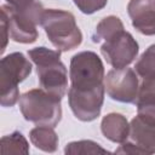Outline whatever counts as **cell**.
<instances>
[{
  "label": "cell",
  "mask_w": 155,
  "mask_h": 155,
  "mask_svg": "<svg viewBox=\"0 0 155 155\" xmlns=\"http://www.w3.org/2000/svg\"><path fill=\"white\" fill-rule=\"evenodd\" d=\"M28 56L36 67L41 88L63 98L68 90V73L61 61V51L41 46L29 50Z\"/></svg>",
  "instance_id": "1"
},
{
  "label": "cell",
  "mask_w": 155,
  "mask_h": 155,
  "mask_svg": "<svg viewBox=\"0 0 155 155\" xmlns=\"http://www.w3.org/2000/svg\"><path fill=\"white\" fill-rule=\"evenodd\" d=\"M62 97L54 96L44 88H33L19 98V109L23 117L38 126L56 127L62 119Z\"/></svg>",
  "instance_id": "2"
},
{
  "label": "cell",
  "mask_w": 155,
  "mask_h": 155,
  "mask_svg": "<svg viewBox=\"0 0 155 155\" xmlns=\"http://www.w3.org/2000/svg\"><path fill=\"white\" fill-rule=\"evenodd\" d=\"M40 25L44 28L51 44L59 51H70L82 42V34L71 12L56 8H45Z\"/></svg>",
  "instance_id": "3"
},
{
  "label": "cell",
  "mask_w": 155,
  "mask_h": 155,
  "mask_svg": "<svg viewBox=\"0 0 155 155\" xmlns=\"http://www.w3.org/2000/svg\"><path fill=\"white\" fill-rule=\"evenodd\" d=\"M137 110V116L130 122L128 137L116 154H155V105H140Z\"/></svg>",
  "instance_id": "4"
},
{
  "label": "cell",
  "mask_w": 155,
  "mask_h": 155,
  "mask_svg": "<svg viewBox=\"0 0 155 155\" xmlns=\"http://www.w3.org/2000/svg\"><path fill=\"white\" fill-rule=\"evenodd\" d=\"M31 73L30 61L21 52H13L0 62V103L2 107H13L21 98L18 84Z\"/></svg>",
  "instance_id": "5"
},
{
  "label": "cell",
  "mask_w": 155,
  "mask_h": 155,
  "mask_svg": "<svg viewBox=\"0 0 155 155\" xmlns=\"http://www.w3.org/2000/svg\"><path fill=\"white\" fill-rule=\"evenodd\" d=\"M41 2L34 0L25 7H12L2 5L1 11L6 13L10 30V39L19 44H33L36 41L39 33L36 25L41 22L44 12Z\"/></svg>",
  "instance_id": "6"
},
{
  "label": "cell",
  "mask_w": 155,
  "mask_h": 155,
  "mask_svg": "<svg viewBox=\"0 0 155 155\" xmlns=\"http://www.w3.org/2000/svg\"><path fill=\"white\" fill-rule=\"evenodd\" d=\"M70 87L79 91H90L104 86V65L93 51H82L74 54L69 67Z\"/></svg>",
  "instance_id": "7"
},
{
  "label": "cell",
  "mask_w": 155,
  "mask_h": 155,
  "mask_svg": "<svg viewBox=\"0 0 155 155\" xmlns=\"http://www.w3.org/2000/svg\"><path fill=\"white\" fill-rule=\"evenodd\" d=\"M104 88L113 101L136 103L139 90L138 75L128 67L114 68L104 78Z\"/></svg>",
  "instance_id": "8"
},
{
  "label": "cell",
  "mask_w": 155,
  "mask_h": 155,
  "mask_svg": "<svg viewBox=\"0 0 155 155\" xmlns=\"http://www.w3.org/2000/svg\"><path fill=\"white\" fill-rule=\"evenodd\" d=\"M138 51V42L125 29L105 40L101 46L103 57L113 68L128 67L137 58Z\"/></svg>",
  "instance_id": "9"
},
{
  "label": "cell",
  "mask_w": 155,
  "mask_h": 155,
  "mask_svg": "<svg viewBox=\"0 0 155 155\" xmlns=\"http://www.w3.org/2000/svg\"><path fill=\"white\" fill-rule=\"evenodd\" d=\"M104 92V86L90 91H79L69 87L68 103L75 117L85 122L96 120L103 107Z\"/></svg>",
  "instance_id": "10"
},
{
  "label": "cell",
  "mask_w": 155,
  "mask_h": 155,
  "mask_svg": "<svg viewBox=\"0 0 155 155\" xmlns=\"http://www.w3.org/2000/svg\"><path fill=\"white\" fill-rule=\"evenodd\" d=\"M127 13L137 31L155 35V0H130Z\"/></svg>",
  "instance_id": "11"
},
{
  "label": "cell",
  "mask_w": 155,
  "mask_h": 155,
  "mask_svg": "<svg viewBox=\"0 0 155 155\" xmlns=\"http://www.w3.org/2000/svg\"><path fill=\"white\" fill-rule=\"evenodd\" d=\"M101 131L103 136L114 143H124L130 132V122L119 113H110L102 119Z\"/></svg>",
  "instance_id": "12"
},
{
  "label": "cell",
  "mask_w": 155,
  "mask_h": 155,
  "mask_svg": "<svg viewBox=\"0 0 155 155\" xmlns=\"http://www.w3.org/2000/svg\"><path fill=\"white\" fill-rule=\"evenodd\" d=\"M30 142L38 149L46 153H54L58 148V136L51 126H36L29 133Z\"/></svg>",
  "instance_id": "13"
},
{
  "label": "cell",
  "mask_w": 155,
  "mask_h": 155,
  "mask_svg": "<svg viewBox=\"0 0 155 155\" xmlns=\"http://www.w3.org/2000/svg\"><path fill=\"white\" fill-rule=\"evenodd\" d=\"M120 30H124V24L121 19L116 16H108L104 17L96 27L94 34H93V41L99 42V41H105Z\"/></svg>",
  "instance_id": "14"
},
{
  "label": "cell",
  "mask_w": 155,
  "mask_h": 155,
  "mask_svg": "<svg viewBox=\"0 0 155 155\" xmlns=\"http://www.w3.org/2000/svg\"><path fill=\"white\" fill-rule=\"evenodd\" d=\"M29 153V144L25 137L15 131L11 134L4 136L1 138V154H28Z\"/></svg>",
  "instance_id": "15"
},
{
  "label": "cell",
  "mask_w": 155,
  "mask_h": 155,
  "mask_svg": "<svg viewBox=\"0 0 155 155\" xmlns=\"http://www.w3.org/2000/svg\"><path fill=\"white\" fill-rule=\"evenodd\" d=\"M134 71L142 79L155 78V44L150 45L134 64Z\"/></svg>",
  "instance_id": "16"
},
{
  "label": "cell",
  "mask_w": 155,
  "mask_h": 155,
  "mask_svg": "<svg viewBox=\"0 0 155 155\" xmlns=\"http://www.w3.org/2000/svg\"><path fill=\"white\" fill-rule=\"evenodd\" d=\"M64 153L74 155V154H107L109 151L102 148L98 143L93 140L84 139V140H76V142L68 143L64 148Z\"/></svg>",
  "instance_id": "17"
},
{
  "label": "cell",
  "mask_w": 155,
  "mask_h": 155,
  "mask_svg": "<svg viewBox=\"0 0 155 155\" xmlns=\"http://www.w3.org/2000/svg\"><path fill=\"white\" fill-rule=\"evenodd\" d=\"M137 107L140 105H155V78L143 79L139 85L137 101L134 103Z\"/></svg>",
  "instance_id": "18"
},
{
  "label": "cell",
  "mask_w": 155,
  "mask_h": 155,
  "mask_svg": "<svg viewBox=\"0 0 155 155\" xmlns=\"http://www.w3.org/2000/svg\"><path fill=\"white\" fill-rule=\"evenodd\" d=\"M75 6L85 15H92L99 10H102L108 0H73Z\"/></svg>",
  "instance_id": "19"
},
{
  "label": "cell",
  "mask_w": 155,
  "mask_h": 155,
  "mask_svg": "<svg viewBox=\"0 0 155 155\" xmlns=\"http://www.w3.org/2000/svg\"><path fill=\"white\" fill-rule=\"evenodd\" d=\"M0 28H1V53H4L7 41L10 39V30H8V22L6 13L1 11V18H0Z\"/></svg>",
  "instance_id": "20"
},
{
  "label": "cell",
  "mask_w": 155,
  "mask_h": 155,
  "mask_svg": "<svg viewBox=\"0 0 155 155\" xmlns=\"http://www.w3.org/2000/svg\"><path fill=\"white\" fill-rule=\"evenodd\" d=\"M5 1L7 2V5L12 7H25L30 5L34 0H5Z\"/></svg>",
  "instance_id": "21"
}]
</instances>
